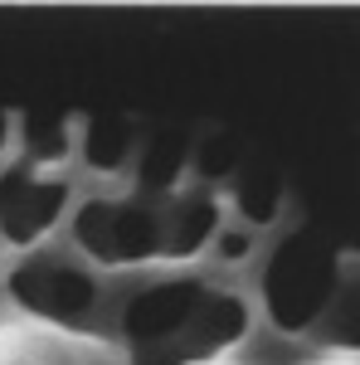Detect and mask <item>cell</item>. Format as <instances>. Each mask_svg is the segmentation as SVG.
<instances>
[{"instance_id": "cell-5", "label": "cell", "mask_w": 360, "mask_h": 365, "mask_svg": "<svg viewBox=\"0 0 360 365\" xmlns=\"http://www.w3.org/2000/svg\"><path fill=\"white\" fill-rule=\"evenodd\" d=\"M68 210V180L39 175L34 166H10L0 170V239L10 249L39 244Z\"/></svg>"}, {"instance_id": "cell-11", "label": "cell", "mask_w": 360, "mask_h": 365, "mask_svg": "<svg viewBox=\"0 0 360 365\" xmlns=\"http://www.w3.org/2000/svg\"><path fill=\"white\" fill-rule=\"evenodd\" d=\"M190 161H195V170H200L205 180H224V175L239 170V141L224 137V132H210L205 141L190 146Z\"/></svg>"}, {"instance_id": "cell-12", "label": "cell", "mask_w": 360, "mask_h": 365, "mask_svg": "<svg viewBox=\"0 0 360 365\" xmlns=\"http://www.w3.org/2000/svg\"><path fill=\"white\" fill-rule=\"evenodd\" d=\"M249 249H253L249 229H220V234H215V253H220L224 263H239V258H249Z\"/></svg>"}, {"instance_id": "cell-8", "label": "cell", "mask_w": 360, "mask_h": 365, "mask_svg": "<svg viewBox=\"0 0 360 365\" xmlns=\"http://www.w3.org/2000/svg\"><path fill=\"white\" fill-rule=\"evenodd\" d=\"M78 151H83L88 170L117 175V170L132 166V156H137V122H127V117H88Z\"/></svg>"}, {"instance_id": "cell-13", "label": "cell", "mask_w": 360, "mask_h": 365, "mask_svg": "<svg viewBox=\"0 0 360 365\" xmlns=\"http://www.w3.org/2000/svg\"><path fill=\"white\" fill-rule=\"evenodd\" d=\"M10 137H15V117H10V113H0V156L10 151Z\"/></svg>"}, {"instance_id": "cell-9", "label": "cell", "mask_w": 360, "mask_h": 365, "mask_svg": "<svg viewBox=\"0 0 360 365\" xmlns=\"http://www.w3.org/2000/svg\"><path fill=\"white\" fill-rule=\"evenodd\" d=\"M15 132H20V146H25V166H39V161H63L73 151V122L63 113H20L15 117Z\"/></svg>"}, {"instance_id": "cell-1", "label": "cell", "mask_w": 360, "mask_h": 365, "mask_svg": "<svg viewBox=\"0 0 360 365\" xmlns=\"http://www.w3.org/2000/svg\"><path fill=\"white\" fill-rule=\"evenodd\" d=\"M249 331V302L205 287L200 278H166L141 287L122 307L132 365H200Z\"/></svg>"}, {"instance_id": "cell-7", "label": "cell", "mask_w": 360, "mask_h": 365, "mask_svg": "<svg viewBox=\"0 0 360 365\" xmlns=\"http://www.w3.org/2000/svg\"><path fill=\"white\" fill-rule=\"evenodd\" d=\"M190 146L195 141L185 132H156L137 151V190L146 205H151V195H170L180 185V175L190 166Z\"/></svg>"}, {"instance_id": "cell-2", "label": "cell", "mask_w": 360, "mask_h": 365, "mask_svg": "<svg viewBox=\"0 0 360 365\" xmlns=\"http://www.w3.org/2000/svg\"><path fill=\"white\" fill-rule=\"evenodd\" d=\"M341 287V249L326 229H292L263 263V307L277 331H307Z\"/></svg>"}, {"instance_id": "cell-10", "label": "cell", "mask_w": 360, "mask_h": 365, "mask_svg": "<svg viewBox=\"0 0 360 365\" xmlns=\"http://www.w3.org/2000/svg\"><path fill=\"white\" fill-rule=\"evenodd\" d=\"M234 210L244 215V225H273L282 210V175L268 166H244L234 180Z\"/></svg>"}, {"instance_id": "cell-4", "label": "cell", "mask_w": 360, "mask_h": 365, "mask_svg": "<svg viewBox=\"0 0 360 365\" xmlns=\"http://www.w3.org/2000/svg\"><path fill=\"white\" fill-rule=\"evenodd\" d=\"M10 297H15V307H25L39 322L83 327L98 307V278L63 258H29L10 273Z\"/></svg>"}, {"instance_id": "cell-3", "label": "cell", "mask_w": 360, "mask_h": 365, "mask_svg": "<svg viewBox=\"0 0 360 365\" xmlns=\"http://www.w3.org/2000/svg\"><path fill=\"white\" fill-rule=\"evenodd\" d=\"M73 244L108 268L161 258V210L146 200H83L73 210Z\"/></svg>"}, {"instance_id": "cell-6", "label": "cell", "mask_w": 360, "mask_h": 365, "mask_svg": "<svg viewBox=\"0 0 360 365\" xmlns=\"http://www.w3.org/2000/svg\"><path fill=\"white\" fill-rule=\"evenodd\" d=\"M220 200L210 190H195V195H175L170 210L161 215V253L166 258H195L205 244H215L220 234Z\"/></svg>"}]
</instances>
